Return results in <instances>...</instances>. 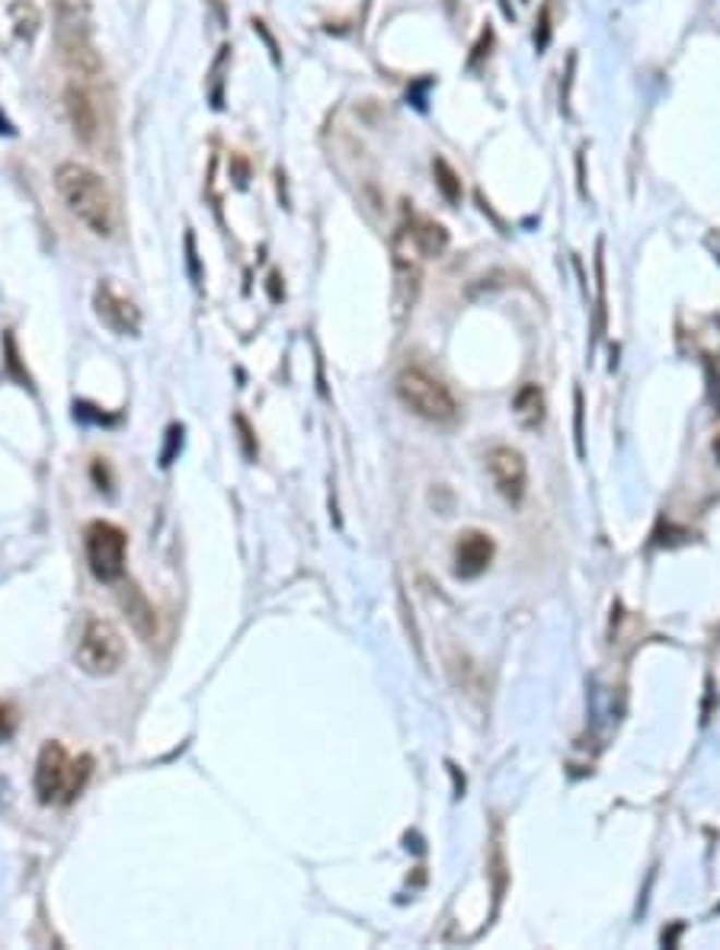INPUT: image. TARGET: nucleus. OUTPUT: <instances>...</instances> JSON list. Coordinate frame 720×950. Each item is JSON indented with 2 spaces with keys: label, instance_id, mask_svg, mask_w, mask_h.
<instances>
[{
  "label": "nucleus",
  "instance_id": "f257e3e1",
  "mask_svg": "<svg viewBox=\"0 0 720 950\" xmlns=\"http://www.w3.org/2000/svg\"><path fill=\"white\" fill-rule=\"evenodd\" d=\"M55 190L68 212L96 238H112L119 231V208L109 183L96 173L94 167L64 160L55 170Z\"/></svg>",
  "mask_w": 720,
  "mask_h": 950
},
{
  "label": "nucleus",
  "instance_id": "f03ea898",
  "mask_svg": "<svg viewBox=\"0 0 720 950\" xmlns=\"http://www.w3.org/2000/svg\"><path fill=\"white\" fill-rule=\"evenodd\" d=\"M91 771L94 761L87 756L71 759L61 743H46L36 761V797L43 804H71L84 791Z\"/></svg>",
  "mask_w": 720,
  "mask_h": 950
},
{
  "label": "nucleus",
  "instance_id": "7ed1b4c3",
  "mask_svg": "<svg viewBox=\"0 0 720 950\" xmlns=\"http://www.w3.org/2000/svg\"><path fill=\"white\" fill-rule=\"evenodd\" d=\"M394 390H397L400 404L410 413H417L420 420H430V423H439V426L458 420L455 394L420 365H404L397 372V378H394Z\"/></svg>",
  "mask_w": 720,
  "mask_h": 950
},
{
  "label": "nucleus",
  "instance_id": "20e7f679",
  "mask_svg": "<svg viewBox=\"0 0 720 950\" xmlns=\"http://www.w3.org/2000/svg\"><path fill=\"white\" fill-rule=\"evenodd\" d=\"M58 51H61L64 68L74 74V81L96 84L103 77V58L94 46L91 23L71 3H61L58 10Z\"/></svg>",
  "mask_w": 720,
  "mask_h": 950
},
{
  "label": "nucleus",
  "instance_id": "39448f33",
  "mask_svg": "<svg viewBox=\"0 0 720 950\" xmlns=\"http://www.w3.org/2000/svg\"><path fill=\"white\" fill-rule=\"evenodd\" d=\"M77 669L94 675V678H106L112 672H119L125 663V640L119 634V627L106 618H91L81 630L77 640Z\"/></svg>",
  "mask_w": 720,
  "mask_h": 950
},
{
  "label": "nucleus",
  "instance_id": "423d86ee",
  "mask_svg": "<svg viewBox=\"0 0 720 950\" xmlns=\"http://www.w3.org/2000/svg\"><path fill=\"white\" fill-rule=\"evenodd\" d=\"M87 548V564L91 573L103 582H116L125 573V554H129V538L119 525L94 522L84 534Z\"/></svg>",
  "mask_w": 720,
  "mask_h": 950
},
{
  "label": "nucleus",
  "instance_id": "0eeeda50",
  "mask_svg": "<svg viewBox=\"0 0 720 950\" xmlns=\"http://www.w3.org/2000/svg\"><path fill=\"white\" fill-rule=\"evenodd\" d=\"M64 116H68V125L74 132V139L81 144H96L99 135H103V106H99V94H96L94 84L87 81H71L64 87Z\"/></svg>",
  "mask_w": 720,
  "mask_h": 950
},
{
  "label": "nucleus",
  "instance_id": "6e6552de",
  "mask_svg": "<svg viewBox=\"0 0 720 950\" xmlns=\"http://www.w3.org/2000/svg\"><path fill=\"white\" fill-rule=\"evenodd\" d=\"M487 471L493 477L500 496L513 506H519L526 500L528 490V465L523 458V452L509 448V445H496L487 455Z\"/></svg>",
  "mask_w": 720,
  "mask_h": 950
},
{
  "label": "nucleus",
  "instance_id": "1a4fd4ad",
  "mask_svg": "<svg viewBox=\"0 0 720 950\" xmlns=\"http://www.w3.org/2000/svg\"><path fill=\"white\" fill-rule=\"evenodd\" d=\"M94 308H96V317L109 327L112 333H119V336H139V330H142V314H139V308L119 291L116 286H109V282H99L94 291Z\"/></svg>",
  "mask_w": 720,
  "mask_h": 950
},
{
  "label": "nucleus",
  "instance_id": "9d476101",
  "mask_svg": "<svg viewBox=\"0 0 720 950\" xmlns=\"http://www.w3.org/2000/svg\"><path fill=\"white\" fill-rule=\"evenodd\" d=\"M493 561V541L483 531H465L455 541V573L465 579H475Z\"/></svg>",
  "mask_w": 720,
  "mask_h": 950
},
{
  "label": "nucleus",
  "instance_id": "9b49d317",
  "mask_svg": "<svg viewBox=\"0 0 720 950\" xmlns=\"http://www.w3.org/2000/svg\"><path fill=\"white\" fill-rule=\"evenodd\" d=\"M397 231H404L407 238H410V243L423 253V260H432V256H439L445 246H448V235H445V228L439 225V221H432V218H427V215H417V212H404V221H400V228Z\"/></svg>",
  "mask_w": 720,
  "mask_h": 950
},
{
  "label": "nucleus",
  "instance_id": "f8f14e48",
  "mask_svg": "<svg viewBox=\"0 0 720 950\" xmlns=\"http://www.w3.org/2000/svg\"><path fill=\"white\" fill-rule=\"evenodd\" d=\"M513 417L523 429H538L544 423V390L538 384H523L513 397Z\"/></svg>",
  "mask_w": 720,
  "mask_h": 950
},
{
  "label": "nucleus",
  "instance_id": "ddd939ff",
  "mask_svg": "<svg viewBox=\"0 0 720 950\" xmlns=\"http://www.w3.org/2000/svg\"><path fill=\"white\" fill-rule=\"evenodd\" d=\"M122 609H125V615H129V621H132V627H135L139 637L151 640V637L157 634L154 609H151V602L144 599V592L139 589V586H129V592L122 596Z\"/></svg>",
  "mask_w": 720,
  "mask_h": 950
},
{
  "label": "nucleus",
  "instance_id": "4468645a",
  "mask_svg": "<svg viewBox=\"0 0 720 950\" xmlns=\"http://www.w3.org/2000/svg\"><path fill=\"white\" fill-rule=\"evenodd\" d=\"M7 16H10V26L16 33V39L23 43H33L43 29V10L33 3V0H13L7 7Z\"/></svg>",
  "mask_w": 720,
  "mask_h": 950
},
{
  "label": "nucleus",
  "instance_id": "2eb2a0df",
  "mask_svg": "<svg viewBox=\"0 0 720 950\" xmlns=\"http://www.w3.org/2000/svg\"><path fill=\"white\" fill-rule=\"evenodd\" d=\"M432 173H435V187L442 190V195H445L448 202H461V180H458V173L448 167L445 157H435V160H432Z\"/></svg>",
  "mask_w": 720,
  "mask_h": 950
},
{
  "label": "nucleus",
  "instance_id": "dca6fc26",
  "mask_svg": "<svg viewBox=\"0 0 720 950\" xmlns=\"http://www.w3.org/2000/svg\"><path fill=\"white\" fill-rule=\"evenodd\" d=\"M13 713H10V708H0V739H7L10 733H13Z\"/></svg>",
  "mask_w": 720,
  "mask_h": 950
},
{
  "label": "nucleus",
  "instance_id": "f3484780",
  "mask_svg": "<svg viewBox=\"0 0 720 950\" xmlns=\"http://www.w3.org/2000/svg\"><path fill=\"white\" fill-rule=\"evenodd\" d=\"M187 250H190V266H192V276L199 279V269H195V240H192V235H187Z\"/></svg>",
  "mask_w": 720,
  "mask_h": 950
},
{
  "label": "nucleus",
  "instance_id": "a211bd4d",
  "mask_svg": "<svg viewBox=\"0 0 720 950\" xmlns=\"http://www.w3.org/2000/svg\"><path fill=\"white\" fill-rule=\"evenodd\" d=\"M711 448H715V458H718V461H720V432H718V435H715V445H711Z\"/></svg>",
  "mask_w": 720,
  "mask_h": 950
}]
</instances>
